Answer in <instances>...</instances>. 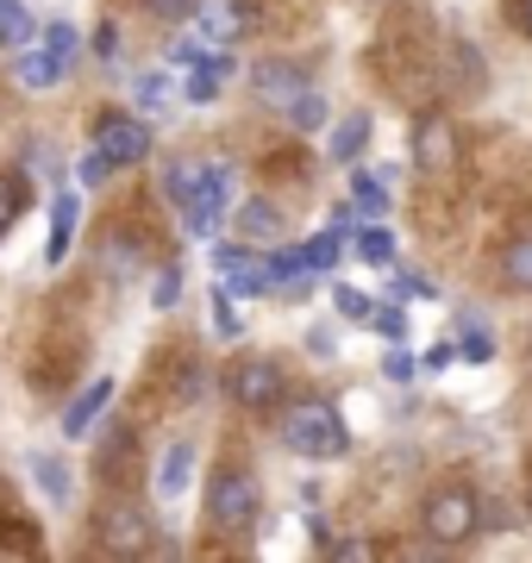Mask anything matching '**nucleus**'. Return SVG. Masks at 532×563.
Instances as JSON below:
<instances>
[{"instance_id": "obj_1", "label": "nucleus", "mask_w": 532, "mask_h": 563, "mask_svg": "<svg viewBox=\"0 0 532 563\" xmlns=\"http://www.w3.org/2000/svg\"><path fill=\"white\" fill-rule=\"evenodd\" d=\"M269 420H276L282 451H295L301 463H332V457H345L351 451L345 413H339L326 395H295V401H282Z\"/></svg>"}, {"instance_id": "obj_2", "label": "nucleus", "mask_w": 532, "mask_h": 563, "mask_svg": "<svg viewBox=\"0 0 532 563\" xmlns=\"http://www.w3.org/2000/svg\"><path fill=\"white\" fill-rule=\"evenodd\" d=\"M257 520H264V483H257V470L239 457H220L207 470V526L220 539H251Z\"/></svg>"}, {"instance_id": "obj_3", "label": "nucleus", "mask_w": 532, "mask_h": 563, "mask_svg": "<svg viewBox=\"0 0 532 563\" xmlns=\"http://www.w3.org/2000/svg\"><path fill=\"white\" fill-rule=\"evenodd\" d=\"M220 388L245 420H269V413L288 401V369H282V357H269V351H239V357L220 369Z\"/></svg>"}, {"instance_id": "obj_4", "label": "nucleus", "mask_w": 532, "mask_h": 563, "mask_svg": "<svg viewBox=\"0 0 532 563\" xmlns=\"http://www.w3.org/2000/svg\"><path fill=\"white\" fill-rule=\"evenodd\" d=\"M420 539L445 544V551L476 544L483 539V495L470 483H432L420 501Z\"/></svg>"}, {"instance_id": "obj_5", "label": "nucleus", "mask_w": 532, "mask_h": 563, "mask_svg": "<svg viewBox=\"0 0 532 563\" xmlns=\"http://www.w3.org/2000/svg\"><path fill=\"white\" fill-rule=\"evenodd\" d=\"M95 551L101 558H151L157 551V520L132 495H101L95 507Z\"/></svg>"}, {"instance_id": "obj_6", "label": "nucleus", "mask_w": 532, "mask_h": 563, "mask_svg": "<svg viewBox=\"0 0 532 563\" xmlns=\"http://www.w3.org/2000/svg\"><path fill=\"white\" fill-rule=\"evenodd\" d=\"M408 157H413L420 176H451L457 157H464V132H457V120H451V113H426V120L413 125Z\"/></svg>"}, {"instance_id": "obj_7", "label": "nucleus", "mask_w": 532, "mask_h": 563, "mask_svg": "<svg viewBox=\"0 0 532 563\" xmlns=\"http://www.w3.org/2000/svg\"><path fill=\"white\" fill-rule=\"evenodd\" d=\"M95 151H101L113 169H132V163L151 157V125H144L138 113L107 107V113H95Z\"/></svg>"}, {"instance_id": "obj_8", "label": "nucleus", "mask_w": 532, "mask_h": 563, "mask_svg": "<svg viewBox=\"0 0 532 563\" xmlns=\"http://www.w3.org/2000/svg\"><path fill=\"white\" fill-rule=\"evenodd\" d=\"M308 88H313L308 63H295V57H264L251 69V95H257V107H269V113H288Z\"/></svg>"}, {"instance_id": "obj_9", "label": "nucleus", "mask_w": 532, "mask_h": 563, "mask_svg": "<svg viewBox=\"0 0 532 563\" xmlns=\"http://www.w3.org/2000/svg\"><path fill=\"white\" fill-rule=\"evenodd\" d=\"M195 32H201V44H239L257 25V7L251 0H195Z\"/></svg>"}, {"instance_id": "obj_10", "label": "nucleus", "mask_w": 532, "mask_h": 563, "mask_svg": "<svg viewBox=\"0 0 532 563\" xmlns=\"http://www.w3.org/2000/svg\"><path fill=\"white\" fill-rule=\"evenodd\" d=\"M132 470H138V426L107 420V432L95 439V476L107 488V483H132Z\"/></svg>"}, {"instance_id": "obj_11", "label": "nucleus", "mask_w": 532, "mask_h": 563, "mask_svg": "<svg viewBox=\"0 0 532 563\" xmlns=\"http://www.w3.org/2000/svg\"><path fill=\"white\" fill-rule=\"evenodd\" d=\"M225 76H239V57H232V44H207V51H195V63H188L182 95H188L195 107L220 101V95H225Z\"/></svg>"}, {"instance_id": "obj_12", "label": "nucleus", "mask_w": 532, "mask_h": 563, "mask_svg": "<svg viewBox=\"0 0 532 563\" xmlns=\"http://www.w3.org/2000/svg\"><path fill=\"white\" fill-rule=\"evenodd\" d=\"M76 220H82L76 188H57V201H51V232H44V269H63L69 244H76Z\"/></svg>"}, {"instance_id": "obj_13", "label": "nucleus", "mask_w": 532, "mask_h": 563, "mask_svg": "<svg viewBox=\"0 0 532 563\" xmlns=\"http://www.w3.org/2000/svg\"><path fill=\"white\" fill-rule=\"evenodd\" d=\"M107 407H113V376H95V383H88L76 401L63 407V439H88V432L101 426Z\"/></svg>"}, {"instance_id": "obj_14", "label": "nucleus", "mask_w": 532, "mask_h": 563, "mask_svg": "<svg viewBox=\"0 0 532 563\" xmlns=\"http://www.w3.org/2000/svg\"><path fill=\"white\" fill-rule=\"evenodd\" d=\"M25 470H32V483H38V495H44L51 507H69V501H76V470H69L63 457H51V451H32V457H25Z\"/></svg>"}, {"instance_id": "obj_15", "label": "nucleus", "mask_w": 532, "mask_h": 563, "mask_svg": "<svg viewBox=\"0 0 532 563\" xmlns=\"http://www.w3.org/2000/svg\"><path fill=\"white\" fill-rule=\"evenodd\" d=\"M495 276H501L508 295H532V232H520L495 251Z\"/></svg>"}, {"instance_id": "obj_16", "label": "nucleus", "mask_w": 532, "mask_h": 563, "mask_svg": "<svg viewBox=\"0 0 532 563\" xmlns=\"http://www.w3.org/2000/svg\"><path fill=\"white\" fill-rule=\"evenodd\" d=\"M232 225H239V239L245 244H276L282 239V207L257 195V201H245L239 213H232Z\"/></svg>"}, {"instance_id": "obj_17", "label": "nucleus", "mask_w": 532, "mask_h": 563, "mask_svg": "<svg viewBox=\"0 0 532 563\" xmlns=\"http://www.w3.org/2000/svg\"><path fill=\"white\" fill-rule=\"evenodd\" d=\"M13 76H20V88L25 95H44V88H57V81H69V69H63L57 57H51V51H25L20 44V57H13Z\"/></svg>"}, {"instance_id": "obj_18", "label": "nucleus", "mask_w": 532, "mask_h": 563, "mask_svg": "<svg viewBox=\"0 0 532 563\" xmlns=\"http://www.w3.org/2000/svg\"><path fill=\"white\" fill-rule=\"evenodd\" d=\"M188 483H195V444L176 439L164 451V463H157V495H164V501H182Z\"/></svg>"}, {"instance_id": "obj_19", "label": "nucleus", "mask_w": 532, "mask_h": 563, "mask_svg": "<svg viewBox=\"0 0 532 563\" xmlns=\"http://www.w3.org/2000/svg\"><path fill=\"white\" fill-rule=\"evenodd\" d=\"M351 207H357V220H383L389 213V176L383 169H357L351 176Z\"/></svg>"}, {"instance_id": "obj_20", "label": "nucleus", "mask_w": 532, "mask_h": 563, "mask_svg": "<svg viewBox=\"0 0 532 563\" xmlns=\"http://www.w3.org/2000/svg\"><path fill=\"white\" fill-rule=\"evenodd\" d=\"M369 132H376V125H369V113H351V120H339V125H332L326 157H332V163H357V157L369 151Z\"/></svg>"}, {"instance_id": "obj_21", "label": "nucleus", "mask_w": 532, "mask_h": 563, "mask_svg": "<svg viewBox=\"0 0 532 563\" xmlns=\"http://www.w3.org/2000/svg\"><path fill=\"white\" fill-rule=\"evenodd\" d=\"M25 207H32V176L25 169H0V239L13 232V220Z\"/></svg>"}, {"instance_id": "obj_22", "label": "nucleus", "mask_w": 532, "mask_h": 563, "mask_svg": "<svg viewBox=\"0 0 532 563\" xmlns=\"http://www.w3.org/2000/svg\"><path fill=\"white\" fill-rule=\"evenodd\" d=\"M38 38V20L25 13V0H0V51H20Z\"/></svg>"}, {"instance_id": "obj_23", "label": "nucleus", "mask_w": 532, "mask_h": 563, "mask_svg": "<svg viewBox=\"0 0 532 563\" xmlns=\"http://www.w3.org/2000/svg\"><path fill=\"white\" fill-rule=\"evenodd\" d=\"M451 81H464V95H483L489 88V76H483V57H476V44L470 38H457L451 44Z\"/></svg>"}, {"instance_id": "obj_24", "label": "nucleus", "mask_w": 532, "mask_h": 563, "mask_svg": "<svg viewBox=\"0 0 532 563\" xmlns=\"http://www.w3.org/2000/svg\"><path fill=\"white\" fill-rule=\"evenodd\" d=\"M101 269H107L113 282H132V276H138V251H132V244L113 232V239L101 244Z\"/></svg>"}, {"instance_id": "obj_25", "label": "nucleus", "mask_w": 532, "mask_h": 563, "mask_svg": "<svg viewBox=\"0 0 532 563\" xmlns=\"http://www.w3.org/2000/svg\"><path fill=\"white\" fill-rule=\"evenodd\" d=\"M282 120L295 125V132H320V125H326V95H320V88H308V95L288 107Z\"/></svg>"}, {"instance_id": "obj_26", "label": "nucleus", "mask_w": 532, "mask_h": 563, "mask_svg": "<svg viewBox=\"0 0 532 563\" xmlns=\"http://www.w3.org/2000/svg\"><path fill=\"white\" fill-rule=\"evenodd\" d=\"M38 38H44V51L63 63V69H76V25L69 20H51V25H38Z\"/></svg>"}, {"instance_id": "obj_27", "label": "nucleus", "mask_w": 532, "mask_h": 563, "mask_svg": "<svg viewBox=\"0 0 532 563\" xmlns=\"http://www.w3.org/2000/svg\"><path fill=\"white\" fill-rule=\"evenodd\" d=\"M264 269H269V282L301 276V269H308V251H301V244H276V251L264 257Z\"/></svg>"}, {"instance_id": "obj_28", "label": "nucleus", "mask_w": 532, "mask_h": 563, "mask_svg": "<svg viewBox=\"0 0 532 563\" xmlns=\"http://www.w3.org/2000/svg\"><path fill=\"white\" fill-rule=\"evenodd\" d=\"M351 239H357V257H364V263H389L395 257L389 225H364V232H351Z\"/></svg>"}, {"instance_id": "obj_29", "label": "nucleus", "mask_w": 532, "mask_h": 563, "mask_svg": "<svg viewBox=\"0 0 532 563\" xmlns=\"http://www.w3.org/2000/svg\"><path fill=\"white\" fill-rule=\"evenodd\" d=\"M301 251H308L313 276H332V269H339V232H320V239H308Z\"/></svg>"}, {"instance_id": "obj_30", "label": "nucleus", "mask_w": 532, "mask_h": 563, "mask_svg": "<svg viewBox=\"0 0 532 563\" xmlns=\"http://www.w3.org/2000/svg\"><path fill=\"white\" fill-rule=\"evenodd\" d=\"M176 301H182V269H176V263H164V269H157V282H151V307H157V313H169Z\"/></svg>"}, {"instance_id": "obj_31", "label": "nucleus", "mask_w": 532, "mask_h": 563, "mask_svg": "<svg viewBox=\"0 0 532 563\" xmlns=\"http://www.w3.org/2000/svg\"><path fill=\"white\" fill-rule=\"evenodd\" d=\"M369 325L383 332L389 344H401L408 339V313H401V301H389V307H369Z\"/></svg>"}, {"instance_id": "obj_32", "label": "nucleus", "mask_w": 532, "mask_h": 563, "mask_svg": "<svg viewBox=\"0 0 532 563\" xmlns=\"http://www.w3.org/2000/svg\"><path fill=\"white\" fill-rule=\"evenodd\" d=\"M332 307H339V320H369V295L364 288H351V282H339V288H332Z\"/></svg>"}, {"instance_id": "obj_33", "label": "nucleus", "mask_w": 532, "mask_h": 563, "mask_svg": "<svg viewBox=\"0 0 532 563\" xmlns=\"http://www.w3.org/2000/svg\"><path fill=\"white\" fill-rule=\"evenodd\" d=\"M389 301H432V282H426V276H413V269H395Z\"/></svg>"}, {"instance_id": "obj_34", "label": "nucleus", "mask_w": 532, "mask_h": 563, "mask_svg": "<svg viewBox=\"0 0 532 563\" xmlns=\"http://www.w3.org/2000/svg\"><path fill=\"white\" fill-rule=\"evenodd\" d=\"M169 101V76L164 69H151V76H138V107L151 113V107H164Z\"/></svg>"}, {"instance_id": "obj_35", "label": "nucleus", "mask_w": 532, "mask_h": 563, "mask_svg": "<svg viewBox=\"0 0 532 563\" xmlns=\"http://www.w3.org/2000/svg\"><path fill=\"white\" fill-rule=\"evenodd\" d=\"M213 332H220V339H239V332H245V325H239V313H232V295H213Z\"/></svg>"}, {"instance_id": "obj_36", "label": "nucleus", "mask_w": 532, "mask_h": 563, "mask_svg": "<svg viewBox=\"0 0 532 563\" xmlns=\"http://www.w3.org/2000/svg\"><path fill=\"white\" fill-rule=\"evenodd\" d=\"M88 51H95L101 63H113V57H120V25L101 20V25H95V38H88Z\"/></svg>"}, {"instance_id": "obj_37", "label": "nucleus", "mask_w": 532, "mask_h": 563, "mask_svg": "<svg viewBox=\"0 0 532 563\" xmlns=\"http://www.w3.org/2000/svg\"><path fill=\"white\" fill-rule=\"evenodd\" d=\"M383 376H389V383H413V376H420V357H413V351H389V357H383Z\"/></svg>"}, {"instance_id": "obj_38", "label": "nucleus", "mask_w": 532, "mask_h": 563, "mask_svg": "<svg viewBox=\"0 0 532 563\" xmlns=\"http://www.w3.org/2000/svg\"><path fill=\"white\" fill-rule=\"evenodd\" d=\"M144 13H151V20H164V25H182L188 13H195V0H144Z\"/></svg>"}, {"instance_id": "obj_39", "label": "nucleus", "mask_w": 532, "mask_h": 563, "mask_svg": "<svg viewBox=\"0 0 532 563\" xmlns=\"http://www.w3.org/2000/svg\"><path fill=\"white\" fill-rule=\"evenodd\" d=\"M239 263H251V244H213V269H239Z\"/></svg>"}, {"instance_id": "obj_40", "label": "nucleus", "mask_w": 532, "mask_h": 563, "mask_svg": "<svg viewBox=\"0 0 532 563\" xmlns=\"http://www.w3.org/2000/svg\"><path fill=\"white\" fill-rule=\"evenodd\" d=\"M76 176H82V181H88V188H101V181H107V176H113V163H107V157H101V151H88V157H82V169H76Z\"/></svg>"}, {"instance_id": "obj_41", "label": "nucleus", "mask_w": 532, "mask_h": 563, "mask_svg": "<svg viewBox=\"0 0 532 563\" xmlns=\"http://www.w3.org/2000/svg\"><path fill=\"white\" fill-rule=\"evenodd\" d=\"M457 357H464V363H489V357H495V344L483 339V332H470V339L457 344Z\"/></svg>"}, {"instance_id": "obj_42", "label": "nucleus", "mask_w": 532, "mask_h": 563, "mask_svg": "<svg viewBox=\"0 0 532 563\" xmlns=\"http://www.w3.org/2000/svg\"><path fill=\"white\" fill-rule=\"evenodd\" d=\"M326 551H332L339 563H357V558H369V544H364V539H332Z\"/></svg>"}, {"instance_id": "obj_43", "label": "nucleus", "mask_w": 532, "mask_h": 563, "mask_svg": "<svg viewBox=\"0 0 532 563\" xmlns=\"http://www.w3.org/2000/svg\"><path fill=\"white\" fill-rule=\"evenodd\" d=\"M332 232H339V239H351V232H357V207H351V201L332 207Z\"/></svg>"}, {"instance_id": "obj_44", "label": "nucleus", "mask_w": 532, "mask_h": 563, "mask_svg": "<svg viewBox=\"0 0 532 563\" xmlns=\"http://www.w3.org/2000/svg\"><path fill=\"white\" fill-rule=\"evenodd\" d=\"M420 363H426V369H451V363H457V344H432Z\"/></svg>"}, {"instance_id": "obj_45", "label": "nucleus", "mask_w": 532, "mask_h": 563, "mask_svg": "<svg viewBox=\"0 0 532 563\" xmlns=\"http://www.w3.org/2000/svg\"><path fill=\"white\" fill-rule=\"evenodd\" d=\"M195 51H201V38H182V44H169V63H195Z\"/></svg>"}, {"instance_id": "obj_46", "label": "nucleus", "mask_w": 532, "mask_h": 563, "mask_svg": "<svg viewBox=\"0 0 532 563\" xmlns=\"http://www.w3.org/2000/svg\"><path fill=\"white\" fill-rule=\"evenodd\" d=\"M520 25H527V38H532V0H527V7H520Z\"/></svg>"}, {"instance_id": "obj_47", "label": "nucleus", "mask_w": 532, "mask_h": 563, "mask_svg": "<svg viewBox=\"0 0 532 563\" xmlns=\"http://www.w3.org/2000/svg\"><path fill=\"white\" fill-rule=\"evenodd\" d=\"M527 514H532V488H527Z\"/></svg>"}]
</instances>
